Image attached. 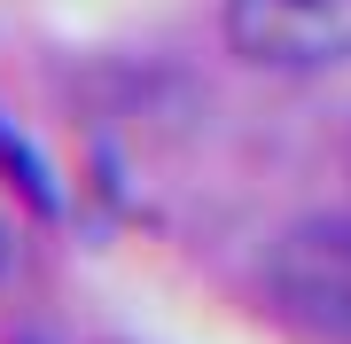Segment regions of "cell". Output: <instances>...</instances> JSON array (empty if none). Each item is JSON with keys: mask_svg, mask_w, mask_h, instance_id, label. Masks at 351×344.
<instances>
[{"mask_svg": "<svg viewBox=\"0 0 351 344\" xmlns=\"http://www.w3.org/2000/svg\"><path fill=\"white\" fill-rule=\"evenodd\" d=\"M265 297L313 344H351V211H313L274 235Z\"/></svg>", "mask_w": 351, "mask_h": 344, "instance_id": "cell-1", "label": "cell"}, {"mask_svg": "<svg viewBox=\"0 0 351 344\" xmlns=\"http://www.w3.org/2000/svg\"><path fill=\"white\" fill-rule=\"evenodd\" d=\"M219 32L250 71L313 78L351 63V0H226Z\"/></svg>", "mask_w": 351, "mask_h": 344, "instance_id": "cell-2", "label": "cell"}, {"mask_svg": "<svg viewBox=\"0 0 351 344\" xmlns=\"http://www.w3.org/2000/svg\"><path fill=\"white\" fill-rule=\"evenodd\" d=\"M0 165L16 172V188H24V204H32V211H47V219L63 211V196H55V180H47V165H39V157H32V141H16L8 126H0Z\"/></svg>", "mask_w": 351, "mask_h": 344, "instance_id": "cell-3", "label": "cell"}]
</instances>
